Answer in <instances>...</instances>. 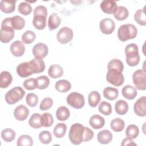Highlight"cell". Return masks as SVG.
<instances>
[{"label": "cell", "mask_w": 146, "mask_h": 146, "mask_svg": "<svg viewBox=\"0 0 146 146\" xmlns=\"http://www.w3.org/2000/svg\"><path fill=\"white\" fill-rule=\"evenodd\" d=\"M11 18L4 19L1 23L0 30V40L4 43L10 42L14 37V29L13 28L11 23Z\"/></svg>", "instance_id": "cell-3"}, {"label": "cell", "mask_w": 146, "mask_h": 146, "mask_svg": "<svg viewBox=\"0 0 146 146\" xmlns=\"http://www.w3.org/2000/svg\"><path fill=\"white\" fill-rule=\"evenodd\" d=\"M67 131V125L63 123L57 124L54 129L53 134L56 138H62L66 135Z\"/></svg>", "instance_id": "cell-34"}, {"label": "cell", "mask_w": 146, "mask_h": 146, "mask_svg": "<svg viewBox=\"0 0 146 146\" xmlns=\"http://www.w3.org/2000/svg\"><path fill=\"white\" fill-rule=\"evenodd\" d=\"M61 18L56 13H52L48 19V27L50 31L56 29L60 25Z\"/></svg>", "instance_id": "cell-23"}, {"label": "cell", "mask_w": 146, "mask_h": 146, "mask_svg": "<svg viewBox=\"0 0 146 146\" xmlns=\"http://www.w3.org/2000/svg\"><path fill=\"white\" fill-rule=\"evenodd\" d=\"M97 139L99 143L102 144H107L112 141V134L110 131L104 129L98 133Z\"/></svg>", "instance_id": "cell-18"}, {"label": "cell", "mask_w": 146, "mask_h": 146, "mask_svg": "<svg viewBox=\"0 0 146 146\" xmlns=\"http://www.w3.org/2000/svg\"><path fill=\"white\" fill-rule=\"evenodd\" d=\"M38 138L40 141L44 144H49L52 141V135L48 131H43L39 133Z\"/></svg>", "instance_id": "cell-44"}, {"label": "cell", "mask_w": 146, "mask_h": 146, "mask_svg": "<svg viewBox=\"0 0 146 146\" xmlns=\"http://www.w3.org/2000/svg\"><path fill=\"white\" fill-rule=\"evenodd\" d=\"M121 145H137V144L133 141L132 139H131L128 137H126L122 140Z\"/></svg>", "instance_id": "cell-50"}, {"label": "cell", "mask_w": 146, "mask_h": 146, "mask_svg": "<svg viewBox=\"0 0 146 146\" xmlns=\"http://www.w3.org/2000/svg\"><path fill=\"white\" fill-rule=\"evenodd\" d=\"M74 36L72 30L68 27H62L57 33L56 38L61 44H66L71 41Z\"/></svg>", "instance_id": "cell-10"}, {"label": "cell", "mask_w": 146, "mask_h": 146, "mask_svg": "<svg viewBox=\"0 0 146 146\" xmlns=\"http://www.w3.org/2000/svg\"><path fill=\"white\" fill-rule=\"evenodd\" d=\"M46 17L43 15L34 16L33 25L34 27L39 30H43L46 26Z\"/></svg>", "instance_id": "cell-27"}, {"label": "cell", "mask_w": 146, "mask_h": 146, "mask_svg": "<svg viewBox=\"0 0 146 146\" xmlns=\"http://www.w3.org/2000/svg\"><path fill=\"white\" fill-rule=\"evenodd\" d=\"M10 50L14 56L21 57L25 52V46L22 41L15 40L10 45Z\"/></svg>", "instance_id": "cell-14"}, {"label": "cell", "mask_w": 146, "mask_h": 146, "mask_svg": "<svg viewBox=\"0 0 146 146\" xmlns=\"http://www.w3.org/2000/svg\"><path fill=\"white\" fill-rule=\"evenodd\" d=\"M43 15L47 17V9L43 5H39L35 7L34 10V16Z\"/></svg>", "instance_id": "cell-49"}, {"label": "cell", "mask_w": 146, "mask_h": 146, "mask_svg": "<svg viewBox=\"0 0 146 146\" xmlns=\"http://www.w3.org/2000/svg\"><path fill=\"white\" fill-rule=\"evenodd\" d=\"M48 74L52 79L60 78L63 74V68L59 64H52L48 70Z\"/></svg>", "instance_id": "cell-22"}, {"label": "cell", "mask_w": 146, "mask_h": 146, "mask_svg": "<svg viewBox=\"0 0 146 146\" xmlns=\"http://www.w3.org/2000/svg\"><path fill=\"white\" fill-rule=\"evenodd\" d=\"M98 110L99 112L105 116L110 115L112 113L111 104L107 102H102L99 106Z\"/></svg>", "instance_id": "cell-41"}, {"label": "cell", "mask_w": 146, "mask_h": 146, "mask_svg": "<svg viewBox=\"0 0 146 146\" xmlns=\"http://www.w3.org/2000/svg\"><path fill=\"white\" fill-rule=\"evenodd\" d=\"M26 102L29 106L34 107L38 104V97L34 93H29L26 96Z\"/></svg>", "instance_id": "cell-45"}, {"label": "cell", "mask_w": 146, "mask_h": 146, "mask_svg": "<svg viewBox=\"0 0 146 146\" xmlns=\"http://www.w3.org/2000/svg\"><path fill=\"white\" fill-rule=\"evenodd\" d=\"M106 79L108 83L116 87L121 86L124 82V78L122 72L113 70H108Z\"/></svg>", "instance_id": "cell-9"}, {"label": "cell", "mask_w": 146, "mask_h": 146, "mask_svg": "<svg viewBox=\"0 0 146 146\" xmlns=\"http://www.w3.org/2000/svg\"><path fill=\"white\" fill-rule=\"evenodd\" d=\"M55 88L58 92H66L71 88V84L67 80L61 79L56 82Z\"/></svg>", "instance_id": "cell-28"}, {"label": "cell", "mask_w": 146, "mask_h": 146, "mask_svg": "<svg viewBox=\"0 0 146 146\" xmlns=\"http://www.w3.org/2000/svg\"><path fill=\"white\" fill-rule=\"evenodd\" d=\"M18 11L23 15H29L32 11V7L27 2H22L19 3L18 7Z\"/></svg>", "instance_id": "cell-43"}, {"label": "cell", "mask_w": 146, "mask_h": 146, "mask_svg": "<svg viewBox=\"0 0 146 146\" xmlns=\"http://www.w3.org/2000/svg\"><path fill=\"white\" fill-rule=\"evenodd\" d=\"M126 62L131 67L137 66L140 62L138 46L135 43H130L125 48Z\"/></svg>", "instance_id": "cell-5"}, {"label": "cell", "mask_w": 146, "mask_h": 146, "mask_svg": "<svg viewBox=\"0 0 146 146\" xmlns=\"http://www.w3.org/2000/svg\"><path fill=\"white\" fill-rule=\"evenodd\" d=\"M107 69L108 70H113L120 72H122L124 70V65L120 60L118 59H113L108 62Z\"/></svg>", "instance_id": "cell-32"}, {"label": "cell", "mask_w": 146, "mask_h": 146, "mask_svg": "<svg viewBox=\"0 0 146 146\" xmlns=\"http://www.w3.org/2000/svg\"><path fill=\"white\" fill-rule=\"evenodd\" d=\"M133 83L135 87L141 91H144L146 88L145 72L143 70L139 69L134 72L132 75Z\"/></svg>", "instance_id": "cell-8"}, {"label": "cell", "mask_w": 146, "mask_h": 146, "mask_svg": "<svg viewBox=\"0 0 146 146\" xmlns=\"http://www.w3.org/2000/svg\"><path fill=\"white\" fill-rule=\"evenodd\" d=\"M121 93L123 96L128 100L134 99L137 94L136 88L131 85L124 86L121 90Z\"/></svg>", "instance_id": "cell-19"}, {"label": "cell", "mask_w": 146, "mask_h": 146, "mask_svg": "<svg viewBox=\"0 0 146 146\" xmlns=\"http://www.w3.org/2000/svg\"><path fill=\"white\" fill-rule=\"evenodd\" d=\"M54 102L52 98L47 97L44 98L40 102L39 108L42 111H46L49 110L53 105Z\"/></svg>", "instance_id": "cell-47"}, {"label": "cell", "mask_w": 146, "mask_h": 146, "mask_svg": "<svg viewBox=\"0 0 146 146\" xmlns=\"http://www.w3.org/2000/svg\"><path fill=\"white\" fill-rule=\"evenodd\" d=\"M99 29L103 34L109 35L113 32L115 29V23L111 18H104L100 21Z\"/></svg>", "instance_id": "cell-11"}, {"label": "cell", "mask_w": 146, "mask_h": 146, "mask_svg": "<svg viewBox=\"0 0 146 146\" xmlns=\"http://www.w3.org/2000/svg\"><path fill=\"white\" fill-rule=\"evenodd\" d=\"M100 99V95L96 91H91L88 96V104L91 107H96L99 103Z\"/></svg>", "instance_id": "cell-33"}, {"label": "cell", "mask_w": 146, "mask_h": 146, "mask_svg": "<svg viewBox=\"0 0 146 146\" xmlns=\"http://www.w3.org/2000/svg\"><path fill=\"white\" fill-rule=\"evenodd\" d=\"M89 124L94 129H99L104 127L105 124V119L100 115H94L90 118Z\"/></svg>", "instance_id": "cell-17"}, {"label": "cell", "mask_w": 146, "mask_h": 146, "mask_svg": "<svg viewBox=\"0 0 146 146\" xmlns=\"http://www.w3.org/2000/svg\"><path fill=\"white\" fill-rule=\"evenodd\" d=\"M32 52L35 58L43 59L47 55L48 48L46 44L43 43H38L34 46L32 49Z\"/></svg>", "instance_id": "cell-13"}, {"label": "cell", "mask_w": 146, "mask_h": 146, "mask_svg": "<svg viewBox=\"0 0 146 146\" xmlns=\"http://www.w3.org/2000/svg\"><path fill=\"white\" fill-rule=\"evenodd\" d=\"M36 88L39 90H44L48 87L50 84V79L46 76H40L36 78Z\"/></svg>", "instance_id": "cell-39"}, {"label": "cell", "mask_w": 146, "mask_h": 146, "mask_svg": "<svg viewBox=\"0 0 146 146\" xmlns=\"http://www.w3.org/2000/svg\"><path fill=\"white\" fill-rule=\"evenodd\" d=\"M67 103L71 107L75 109H80L83 107L85 100L84 96L77 92L70 93L66 98Z\"/></svg>", "instance_id": "cell-7"}, {"label": "cell", "mask_w": 146, "mask_h": 146, "mask_svg": "<svg viewBox=\"0 0 146 146\" xmlns=\"http://www.w3.org/2000/svg\"><path fill=\"white\" fill-rule=\"evenodd\" d=\"M29 124L31 127L34 129H39L43 127L42 115L38 113H33L29 120Z\"/></svg>", "instance_id": "cell-25"}, {"label": "cell", "mask_w": 146, "mask_h": 146, "mask_svg": "<svg viewBox=\"0 0 146 146\" xmlns=\"http://www.w3.org/2000/svg\"><path fill=\"white\" fill-rule=\"evenodd\" d=\"M139 133V129L135 124L129 125L125 130V135L127 137L131 139H134L137 137Z\"/></svg>", "instance_id": "cell-37"}, {"label": "cell", "mask_w": 146, "mask_h": 146, "mask_svg": "<svg viewBox=\"0 0 146 146\" xmlns=\"http://www.w3.org/2000/svg\"><path fill=\"white\" fill-rule=\"evenodd\" d=\"M13 81L11 74L7 71L1 72L0 75V87L1 88H7Z\"/></svg>", "instance_id": "cell-21"}, {"label": "cell", "mask_w": 146, "mask_h": 146, "mask_svg": "<svg viewBox=\"0 0 146 146\" xmlns=\"http://www.w3.org/2000/svg\"><path fill=\"white\" fill-rule=\"evenodd\" d=\"M92 130L88 127H84L80 123L72 124L68 132V137L71 143L75 145H79L82 142L90 141L94 137Z\"/></svg>", "instance_id": "cell-1"}, {"label": "cell", "mask_w": 146, "mask_h": 146, "mask_svg": "<svg viewBox=\"0 0 146 146\" xmlns=\"http://www.w3.org/2000/svg\"><path fill=\"white\" fill-rule=\"evenodd\" d=\"M137 34V30L135 25L130 23L121 25L117 30V37L121 42L134 39Z\"/></svg>", "instance_id": "cell-4"}, {"label": "cell", "mask_w": 146, "mask_h": 146, "mask_svg": "<svg viewBox=\"0 0 146 146\" xmlns=\"http://www.w3.org/2000/svg\"><path fill=\"white\" fill-rule=\"evenodd\" d=\"M18 146H31L33 145V138L28 135H22L17 140Z\"/></svg>", "instance_id": "cell-40"}, {"label": "cell", "mask_w": 146, "mask_h": 146, "mask_svg": "<svg viewBox=\"0 0 146 146\" xmlns=\"http://www.w3.org/2000/svg\"><path fill=\"white\" fill-rule=\"evenodd\" d=\"M110 126L111 129L115 132H121L124 128L125 123L121 119L117 117L111 120Z\"/></svg>", "instance_id": "cell-35"}, {"label": "cell", "mask_w": 146, "mask_h": 146, "mask_svg": "<svg viewBox=\"0 0 146 146\" xmlns=\"http://www.w3.org/2000/svg\"><path fill=\"white\" fill-rule=\"evenodd\" d=\"M15 132L11 128H5L1 132V137L6 142H11L15 138Z\"/></svg>", "instance_id": "cell-38"}, {"label": "cell", "mask_w": 146, "mask_h": 146, "mask_svg": "<svg viewBox=\"0 0 146 146\" xmlns=\"http://www.w3.org/2000/svg\"><path fill=\"white\" fill-rule=\"evenodd\" d=\"M133 111L135 114L140 117L146 116V97L141 96L138 99L133 106Z\"/></svg>", "instance_id": "cell-12"}, {"label": "cell", "mask_w": 146, "mask_h": 146, "mask_svg": "<svg viewBox=\"0 0 146 146\" xmlns=\"http://www.w3.org/2000/svg\"><path fill=\"white\" fill-rule=\"evenodd\" d=\"M15 1L2 0L0 2V9L6 14L11 13L15 10Z\"/></svg>", "instance_id": "cell-20"}, {"label": "cell", "mask_w": 146, "mask_h": 146, "mask_svg": "<svg viewBox=\"0 0 146 146\" xmlns=\"http://www.w3.org/2000/svg\"><path fill=\"white\" fill-rule=\"evenodd\" d=\"M144 8L143 9L137 10L134 14L135 21L139 25L143 26L146 25V18Z\"/></svg>", "instance_id": "cell-36"}, {"label": "cell", "mask_w": 146, "mask_h": 146, "mask_svg": "<svg viewBox=\"0 0 146 146\" xmlns=\"http://www.w3.org/2000/svg\"><path fill=\"white\" fill-rule=\"evenodd\" d=\"M70 116L69 110L65 106L59 107L56 111V119L59 121L67 120Z\"/></svg>", "instance_id": "cell-29"}, {"label": "cell", "mask_w": 146, "mask_h": 146, "mask_svg": "<svg viewBox=\"0 0 146 146\" xmlns=\"http://www.w3.org/2000/svg\"><path fill=\"white\" fill-rule=\"evenodd\" d=\"M45 64L42 59L34 58L29 62L19 64L16 68L17 74L22 78H26L34 74H39L44 71Z\"/></svg>", "instance_id": "cell-2"}, {"label": "cell", "mask_w": 146, "mask_h": 146, "mask_svg": "<svg viewBox=\"0 0 146 146\" xmlns=\"http://www.w3.org/2000/svg\"><path fill=\"white\" fill-rule=\"evenodd\" d=\"M23 87L27 90H33L36 88V79L29 78L26 79L23 83Z\"/></svg>", "instance_id": "cell-48"}, {"label": "cell", "mask_w": 146, "mask_h": 146, "mask_svg": "<svg viewBox=\"0 0 146 146\" xmlns=\"http://www.w3.org/2000/svg\"><path fill=\"white\" fill-rule=\"evenodd\" d=\"M25 93V91L21 87H14L6 92L5 97V101L10 105L15 104L23 99Z\"/></svg>", "instance_id": "cell-6"}, {"label": "cell", "mask_w": 146, "mask_h": 146, "mask_svg": "<svg viewBox=\"0 0 146 146\" xmlns=\"http://www.w3.org/2000/svg\"><path fill=\"white\" fill-rule=\"evenodd\" d=\"M35 38V34L31 30L26 31L22 35V40L25 44H30L33 43Z\"/></svg>", "instance_id": "cell-42"}, {"label": "cell", "mask_w": 146, "mask_h": 146, "mask_svg": "<svg viewBox=\"0 0 146 146\" xmlns=\"http://www.w3.org/2000/svg\"><path fill=\"white\" fill-rule=\"evenodd\" d=\"M11 23L14 30H20L24 28L25 26V20L19 15H15L11 17Z\"/></svg>", "instance_id": "cell-31"}, {"label": "cell", "mask_w": 146, "mask_h": 146, "mask_svg": "<svg viewBox=\"0 0 146 146\" xmlns=\"http://www.w3.org/2000/svg\"><path fill=\"white\" fill-rule=\"evenodd\" d=\"M117 7L116 2L113 0H104L100 4L101 10L107 14H113Z\"/></svg>", "instance_id": "cell-15"}, {"label": "cell", "mask_w": 146, "mask_h": 146, "mask_svg": "<svg viewBox=\"0 0 146 146\" xmlns=\"http://www.w3.org/2000/svg\"><path fill=\"white\" fill-rule=\"evenodd\" d=\"M42 120L43 127H49L51 126L54 123L53 116L48 112H45L42 115Z\"/></svg>", "instance_id": "cell-46"}, {"label": "cell", "mask_w": 146, "mask_h": 146, "mask_svg": "<svg viewBox=\"0 0 146 146\" xmlns=\"http://www.w3.org/2000/svg\"><path fill=\"white\" fill-rule=\"evenodd\" d=\"M29 114V109L24 105H19L17 106L14 111V116L15 118L19 121L25 120Z\"/></svg>", "instance_id": "cell-16"}, {"label": "cell", "mask_w": 146, "mask_h": 146, "mask_svg": "<svg viewBox=\"0 0 146 146\" xmlns=\"http://www.w3.org/2000/svg\"><path fill=\"white\" fill-rule=\"evenodd\" d=\"M129 106L127 102L124 100H117L115 105V110L116 113L120 115H125L128 111Z\"/></svg>", "instance_id": "cell-26"}, {"label": "cell", "mask_w": 146, "mask_h": 146, "mask_svg": "<svg viewBox=\"0 0 146 146\" xmlns=\"http://www.w3.org/2000/svg\"><path fill=\"white\" fill-rule=\"evenodd\" d=\"M119 95L117 89L111 87H107L103 90L104 97L109 100H114L117 99Z\"/></svg>", "instance_id": "cell-30"}, {"label": "cell", "mask_w": 146, "mask_h": 146, "mask_svg": "<svg viewBox=\"0 0 146 146\" xmlns=\"http://www.w3.org/2000/svg\"><path fill=\"white\" fill-rule=\"evenodd\" d=\"M115 18L118 21H123L126 19L129 16L128 9L122 6H117L113 13Z\"/></svg>", "instance_id": "cell-24"}]
</instances>
